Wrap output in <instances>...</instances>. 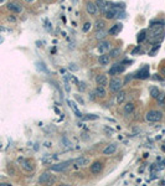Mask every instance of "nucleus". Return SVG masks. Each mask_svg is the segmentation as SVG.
I'll use <instances>...</instances> for the list:
<instances>
[{
  "instance_id": "25",
  "label": "nucleus",
  "mask_w": 165,
  "mask_h": 186,
  "mask_svg": "<svg viewBox=\"0 0 165 186\" xmlns=\"http://www.w3.org/2000/svg\"><path fill=\"white\" fill-rule=\"evenodd\" d=\"M68 104H70V107L73 109V112H75L76 113V115L78 117V118H81L82 117V114H81V112L78 111V108H77V104L75 103V102H72V100H68V102H67Z\"/></svg>"
},
{
  "instance_id": "19",
  "label": "nucleus",
  "mask_w": 165,
  "mask_h": 186,
  "mask_svg": "<svg viewBox=\"0 0 165 186\" xmlns=\"http://www.w3.org/2000/svg\"><path fill=\"white\" fill-rule=\"evenodd\" d=\"M122 26H123V25H122L120 22H118V24L113 25V26L109 29L108 33H111V35H117V33H119V32L122 31Z\"/></svg>"
},
{
  "instance_id": "34",
  "label": "nucleus",
  "mask_w": 165,
  "mask_h": 186,
  "mask_svg": "<svg viewBox=\"0 0 165 186\" xmlns=\"http://www.w3.org/2000/svg\"><path fill=\"white\" fill-rule=\"evenodd\" d=\"M0 186H11L10 182H0Z\"/></svg>"
},
{
  "instance_id": "32",
  "label": "nucleus",
  "mask_w": 165,
  "mask_h": 186,
  "mask_svg": "<svg viewBox=\"0 0 165 186\" xmlns=\"http://www.w3.org/2000/svg\"><path fill=\"white\" fill-rule=\"evenodd\" d=\"M89 28H91V22L87 21V22L83 24V31H85V32H87V31L89 30Z\"/></svg>"
},
{
  "instance_id": "29",
  "label": "nucleus",
  "mask_w": 165,
  "mask_h": 186,
  "mask_svg": "<svg viewBox=\"0 0 165 186\" xmlns=\"http://www.w3.org/2000/svg\"><path fill=\"white\" fill-rule=\"evenodd\" d=\"M120 52H122L120 48H113L112 51H111V54H109V56L111 57H118L120 55Z\"/></svg>"
},
{
  "instance_id": "17",
  "label": "nucleus",
  "mask_w": 165,
  "mask_h": 186,
  "mask_svg": "<svg viewBox=\"0 0 165 186\" xmlns=\"http://www.w3.org/2000/svg\"><path fill=\"white\" fill-rule=\"evenodd\" d=\"M163 32H164L163 24H156L150 26V33H163Z\"/></svg>"
},
{
  "instance_id": "7",
  "label": "nucleus",
  "mask_w": 165,
  "mask_h": 186,
  "mask_svg": "<svg viewBox=\"0 0 165 186\" xmlns=\"http://www.w3.org/2000/svg\"><path fill=\"white\" fill-rule=\"evenodd\" d=\"M146 40L150 42V44H159L164 40V32L163 33H150L149 36L146 37Z\"/></svg>"
},
{
  "instance_id": "11",
  "label": "nucleus",
  "mask_w": 165,
  "mask_h": 186,
  "mask_svg": "<svg viewBox=\"0 0 165 186\" xmlns=\"http://www.w3.org/2000/svg\"><path fill=\"white\" fill-rule=\"evenodd\" d=\"M54 181H55V179H51L50 173H42V175L39 177L40 184H52Z\"/></svg>"
},
{
  "instance_id": "31",
  "label": "nucleus",
  "mask_w": 165,
  "mask_h": 186,
  "mask_svg": "<svg viewBox=\"0 0 165 186\" xmlns=\"http://www.w3.org/2000/svg\"><path fill=\"white\" fill-rule=\"evenodd\" d=\"M98 115H94V114H87L83 117V121H92V119H97Z\"/></svg>"
},
{
  "instance_id": "24",
  "label": "nucleus",
  "mask_w": 165,
  "mask_h": 186,
  "mask_svg": "<svg viewBox=\"0 0 165 186\" xmlns=\"http://www.w3.org/2000/svg\"><path fill=\"white\" fill-rule=\"evenodd\" d=\"M133 111H134V104L133 103H127L124 106V114L126 115H129L130 113H133Z\"/></svg>"
},
{
  "instance_id": "26",
  "label": "nucleus",
  "mask_w": 165,
  "mask_h": 186,
  "mask_svg": "<svg viewBox=\"0 0 165 186\" xmlns=\"http://www.w3.org/2000/svg\"><path fill=\"white\" fill-rule=\"evenodd\" d=\"M106 28V21L104 20H97L94 24V29L96 30H102Z\"/></svg>"
},
{
  "instance_id": "14",
  "label": "nucleus",
  "mask_w": 165,
  "mask_h": 186,
  "mask_svg": "<svg viewBox=\"0 0 165 186\" xmlns=\"http://www.w3.org/2000/svg\"><path fill=\"white\" fill-rule=\"evenodd\" d=\"M7 9H9L10 11H13V13L19 14V13H21L22 7H21V5L18 4V3H9V4H7Z\"/></svg>"
},
{
  "instance_id": "5",
  "label": "nucleus",
  "mask_w": 165,
  "mask_h": 186,
  "mask_svg": "<svg viewBox=\"0 0 165 186\" xmlns=\"http://www.w3.org/2000/svg\"><path fill=\"white\" fill-rule=\"evenodd\" d=\"M111 47H112L111 42H109V41H106V40H103V41H101V42H100V45H98V47H97V51L100 52V54H107L108 51H111Z\"/></svg>"
},
{
  "instance_id": "3",
  "label": "nucleus",
  "mask_w": 165,
  "mask_h": 186,
  "mask_svg": "<svg viewBox=\"0 0 165 186\" xmlns=\"http://www.w3.org/2000/svg\"><path fill=\"white\" fill-rule=\"evenodd\" d=\"M70 164H71V161H62V163L54 164V165H51V171H56V173L65 171L66 169L70 166Z\"/></svg>"
},
{
  "instance_id": "8",
  "label": "nucleus",
  "mask_w": 165,
  "mask_h": 186,
  "mask_svg": "<svg viewBox=\"0 0 165 186\" xmlns=\"http://www.w3.org/2000/svg\"><path fill=\"white\" fill-rule=\"evenodd\" d=\"M96 5L98 6V10H100L102 14H104L108 9H111V3H108V1H104V0H96Z\"/></svg>"
},
{
  "instance_id": "42",
  "label": "nucleus",
  "mask_w": 165,
  "mask_h": 186,
  "mask_svg": "<svg viewBox=\"0 0 165 186\" xmlns=\"http://www.w3.org/2000/svg\"><path fill=\"white\" fill-rule=\"evenodd\" d=\"M75 1H76V0H73V3H75Z\"/></svg>"
},
{
  "instance_id": "22",
  "label": "nucleus",
  "mask_w": 165,
  "mask_h": 186,
  "mask_svg": "<svg viewBox=\"0 0 165 186\" xmlns=\"http://www.w3.org/2000/svg\"><path fill=\"white\" fill-rule=\"evenodd\" d=\"M94 93L98 96V97H101V98H103V97H106V87H103V86H100L98 84V87H96V89H94Z\"/></svg>"
},
{
  "instance_id": "10",
  "label": "nucleus",
  "mask_w": 165,
  "mask_h": 186,
  "mask_svg": "<svg viewBox=\"0 0 165 186\" xmlns=\"http://www.w3.org/2000/svg\"><path fill=\"white\" fill-rule=\"evenodd\" d=\"M86 10H87V13L89 14V15H92V16H96L97 14H98V6L96 5V3H92V1H88L87 4H86Z\"/></svg>"
},
{
  "instance_id": "1",
  "label": "nucleus",
  "mask_w": 165,
  "mask_h": 186,
  "mask_svg": "<svg viewBox=\"0 0 165 186\" xmlns=\"http://www.w3.org/2000/svg\"><path fill=\"white\" fill-rule=\"evenodd\" d=\"M145 119L148 122H152V123L160 122L163 119V113L160 111H155V109H152V111H149V112L145 114Z\"/></svg>"
},
{
  "instance_id": "41",
  "label": "nucleus",
  "mask_w": 165,
  "mask_h": 186,
  "mask_svg": "<svg viewBox=\"0 0 165 186\" xmlns=\"http://www.w3.org/2000/svg\"><path fill=\"white\" fill-rule=\"evenodd\" d=\"M0 42H3V39L1 37H0Z\"/></svg>"
},
{
  "instance_id": "18",
  "label": "nucleus",
  "mask_w": 165,
  "mask_h": 186,
  "mask_svg": "<svg viewBox=\"0 0 165 186\" xmlns=\"http://www.w3.org/2000/svg\"><path fill=\"white\" fill-rule=\"evenodd\" d=\"M126 99V92L124 91H118L117 94H115V103L117 104H122Z\"/></svg>"
},
{
  "instance_id": "35",
  "label": "nucleus",
  "mask_w": 165,
  "mask_h": 186,
  "mask_svg": "<svg viewBox=\"0 0 165 186\" xmlns=\"http://www.w3.org/2000/svg\"><path fill=\"white\" fill-rule=\"evenodd\" d=\"M83 86H85V83L81 82V83H80V89H81V91H85V87H83Z\"/></svg>"
},
{
  "instance_id": "20",
  "label": "nucleus",
  "mask_w": 165,
  "mask_h": 186,
  "mask_svg": "<svg viewBox=\"0 0 165 186\" xmlns=\"http://www.w3.org/2000/svg\"><path fill=\"white\" fill-rule=\"evenodd\" d=\"M115 150H117V144H109V145H107L106 149L103 150V154L104 155H111V154L115 153Z\"/></svg>"
},
{
  "instance_id": "37",
  "label": "nucleus",
  "mask_w": 165,
  "mask_h": 186,
  "mask_svg": "<svg viewBox=\"0 0 165 186\" xmlns=\"http://www.w3.org/2000/svg\"><path fill=\"white\" fill-rule=\"evenodd\" d=\"M25 1H26V3H32L34 0H25Z\"/></svg>"
},
{
  "instance_id": "6",
  "label": "nucleus",
  "mask_w": 165,
  "mask_h": 186,
  "mask_svg": "<svg viewBox=\"0 0 165 186\" xmlns=\"http://www.w3.org/2000/svg\"><path fill=\"white\" fill-rule=\"evenodd\" d=\"M19 161H20V164H21V167H22L25 171H28V173L32 171V170L35 169V166H34V164H32V161H31V160H29V159H19Z\"/></svg>"
},
{
  "instance_id": "4",
  "label": "nucleus",
  "mask_w": 165,
  "mask_h": 186,
  "mask_svg": "<svg viewBox=\"0 0 165 186\" xmlns=\"http://www.w3.org/2000/svg\"><path fill=\"white\" fill-rule=\"evenodd\" d=\"M149 66H144V67H142L137 73H135V76L134 77L137 78V80H146L148 77H149Z\"/></svg>"
},
{
  "instance_id": "12",
  "label": "nucleus",
  "mask_w": 165,
  "mask_h": 186,
  "mask_svg": "<svg viewBox=\"0 0 165 186\" xmlns=\"http://www.w3.org/2000/svg\"><path fill=\"white\" fill-rule=\"evenodd\" d=\"M96 83L97 84H100V86H107V84L109 83L108 81V76L107 74H98L97 77H96Z\"/></svg>"
},
{
  "instance_id": "2",
  "label": "nucleus",
  "mask_w": 165,
  "mask_h": 186,
  "mask_svg": "<svg viewBox=\"0 0 165 186\" xmlns=\"http://www.w3.org/2000/svg\"><path fill=\"white\" fill-rule=\"evenodd\" d=\"M109 89L113 92V93H117L118 91H120L122 89V87H123V82H122V80L119 78V77H113L111 81H109Z\"/></svg>"
},
{
  "instance_id": "15",
  "label": "nucleus",
  "mask_w": 165,
  "mask_h": 186,
  "mask_svg": "<svg viewBox=\"0 0 165 186\" xmlns=\"http://www.w3.org/2000/svg\"><path fill=\"white\" fill-rule=\"evenodd\" d=\"M98 62L102 66H107L109 62H111V56L107 55V54H101V56L98 57Z\"/></svg>"
},
{
  "instance_id": "9",
  "label": "nucleus",
  "mask_w": 165,
  "mask_h": 186,
  "mask_svg": "<svg viewBox=\"0 0 165 186\" xmlns=\"http://www.w3.org/2000/svg\"><path fill=\"white\" fill-rule=\"evenodd\" d=\"M102 170H103V163H101V161H94L92 165L89 166V171L93 175L100 174Z\"/></svg>"
},
{
  "instance_id": "23",
  "label": "nucleus",
  "mask_w": 165,
  "mask_h": 186,
  "mask_svg": "<svg viewBox=\"0 0 165 186\" xmlns=\"http://www.w3.org/2000/svg\"><path fill=\"white\" fill-rule=\"evenodd\" d=\"M155 99H156V102H158V104L160 107H164L165 106V92H160Z\"/></svg>"
},
{
  "instance_id": "28",
  "label": "nucleus",
  "mask_w": 165,
  "mask_h": 186,
  "mask_svg": "<svg viewBox=\"0 0 165 186\" xmlns=\"http://www.w3.org/2000/svg\"><path fill=\"white\" fill-rule=\"evenodd\" d=\"M159 93H160V91H159L158 87H152V88H150V96H152L153 98H156V97H158Z\"/></svg>"
},
{
  "instance_id": "38",
  "label": "nucleus",
  "mask_w": 165,
  "mask_h": 186,
  "mask_svg": "<svg viewBox=\"0 0 165 186\" xmlns=\"http://www.w3.org/2000/svg\"><path fill=\"white\" fill-rule=\"evenodd\" d=\"M45 1H47V3H51V1H54V0H45Z\"/></svg>"
},
{
  "instance_id": "27",
  "label": "nucleus",
  "mask_w": 165,
  "mask_h": 186,
  "mask_svg": "<svg viewBox=\"0 0 165 186\" xmlns=\"http://www.w3.org/2000/svg\"><path fill=\"white\" fill-rule=\"evenodd\" d=\"M146 37H148V33H146L145 30H143V31L139 32V35H138V37H137V41H138V42H143L144 40H146Z\"/></svg>"
},
{
  "instance_id": "21",
  "label": "nucleus",
  "mask_w": 165,
  "mask_h": 186,
  "mask_svg": "<svg viewBox=\"0 0 165 186\" xmlns=\"http://www.w3.org/2000/svg\"><path fill=\"white\" fill-rule=\"evenodd\" d=\"M107 32L106 31V29H102V30H96V33H94V37H96V40H100V41H102L106 36H107Z\"/></svg>"
},
{
  "instance_id": "33",
  "label": "nucleus",
  "mask_w": 165,
  "mask_h": 186,
  "mask_svg": "<svg viewBox=\"0 0 165 186\" xmlns=\"http://www.w3.org/2000/svg\"><path fill=\"white\" fill-rule=\"evenodd\" d=\"M7 20H9L10 22H15V21H16V16H14V15H10L9 18H7Z\"/></svg>"
},
{
  "instance_id": "39",
  "label": "nucleus",
  "mask_w": 165,
  "mask_h": 186,
  "mask_svg": "<svg viewBox=\"0 0 165 186\" xmlns=\"http://www.w3.org/2000/svg\"><path fill=\"white\" fill-rule=\"evenodd\" d=\"M161 149H163V150H164V151H165V144H164V145H163V147H161Z\"/></svg>"
},
{
  "instance_id": "30",
  "label": "nucleus",
  "mask_w": 165,
  "mask_h": 186,
  "mask_svg": "<svg viewBox=\"0 0 165 186\" xmlns=\"http://www.w3.org/2000/svg\"><path fill=\"white\" fill-rule=\"evenodd\" d=\"M159 47H160V45H159V44H154L153 48H152L150 51H149V56H154V54H156V52H158Z\"/></svg>"
},
{
  "instance_id": "13",
  "label": "nucleus",
  "mask_w": 165,
  "mask_h": 186,
  "mask_svg": "<svg viewBox=\"0 0 165 186\" xmlns=\"http://www.w3.org/2000/svg\"><path fill=\"white\" fill-rule=\"evenodd\" d=\"M124 70H126V66H122V65H114L112 68L109 70V74H112V76H117V74H119V73H122V72H124Z\"/></svg>"
},
{
  "instance_id": "40",
  "label": "nucleus",
  "mask_w": 165,
  "mask_h": 186,
  "mask_svg": "<svg viewBox=\"0 0 165 186\" xmlns=\"http://www.w3.org/2000/svg\"><path fill=\"white\" fill-rule=\"evenodd\" d=\"M5 1V0H0V4H1V3H4Z\"/></svg>"
},
{
  "instance_id": "16",
  "label": "nucleus",
  "mask_w": 165,
  "mask_h": 186,
  "mask_svg": "<svg viewBox=\"0 0 165 186\" xmlns=\"http://www.w3.org/2000/svg\"><path fill=\"white\" fill-rule=\"evenodd\" d=\"M73 163H75V166H78V167L86 166V165L88 164V158H86V156H80V158H77Z\"/></svg>"
},
{
  "instance_id": "36",
  "label": "nucleus",
  "mask_w": 165,
  "mask_h": 186,
  "mask_svg": "<svg viewBox=\"0 0 165 186\" xmlns=\"http://www.w3.org/2000/svg\"><path fill=\"white\" fill-rule=\"evenodd\" d=\"M161 74L165 77V67H163V68H161Z\"/></svg>"
}]
</instances>
